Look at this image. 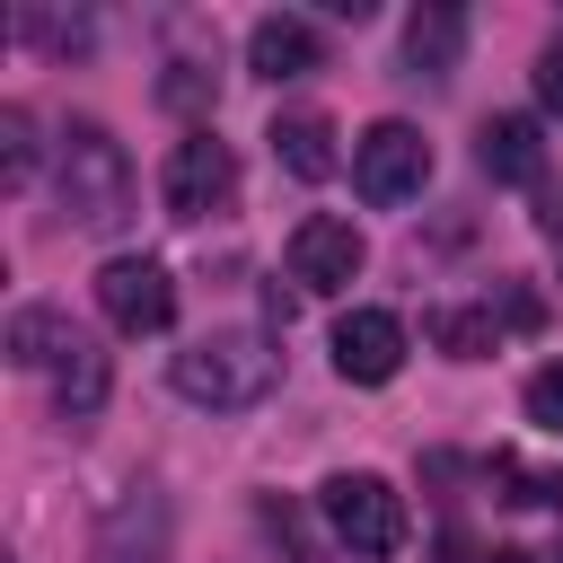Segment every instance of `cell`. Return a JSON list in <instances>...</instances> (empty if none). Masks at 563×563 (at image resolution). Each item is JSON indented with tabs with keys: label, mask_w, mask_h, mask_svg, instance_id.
Listing matches in <instances>:
<instances>
[{
	"label": "cell",
	"mask_w": 563,
	"mask_h": 563,
	"mask_svg": "<svg viewBox=\"0 0 563 563\" xmlns=\"http://www.w3.org/2000/svg\"><path fill=\"white\" fill-rule=\"evenodd\" d=\"M176 396L185 405H211V413H246V405H264L273 396V378H282V352L255 334V325H211V334H194L185 352H176Z\"/></svg>",
	"instance_id": "obj_1"
},
{
	"label": "cell",
	"mask_w": 563,
	"mask_h": 563,
	"mask_svg": "<svg viewBox=\"0 0 563 563\" xmlns=\"http://www.w3.org/2000/svg\"><path fill=\"white\" fill-rule=\"evenodd\" d=\"M53 194H62V220L70 229H97L114 238L132 220V158L106 123H70L62 132V158H53Z\"/></svg>",
	"instance_id": "obj_2"
},
{
	"label": "cell",
	"mask_w": 563,
	"mask_h": 563,
	"mask_svg": "<svg viewBox=\"0 0 563 563\" xmlns=\"http://www.w3.org/2000/svg\"><path fill=\"white\" fill-rule=\"evenodd\" d=\"M317 510H325V528H334V545H352V554H396L405 545V501H396V484L387 475H325L317 484Z\"/></svg>",
	"instance_id": "obj_3"
},
{
	"label": "cell",
	"mask_w": 563,
	"mask_h": 563,
	"mask_svg": "<svg viewBox=\"0 0 563 563\" xmlns=\"http://www.w3.org/2000/svg\"><path fill=\"white\" fill-rule=\"evenodd\" d=\"M229 194H238V158H229V141L202 123V132H185L176 150H167V167H158V202H167V220H211V211H229Z\"/></svg>",
	"instance_id": "obj_4"
},
{
	"label": "cell",
	"mask_w": 563,
	"mask_h": 563,
	"mask_svg": "<svg viewBox=\"0 0 563 563\" xmlns=\"http://www.w3.org/2000/svg\"><path fill=\"white\" fill-rule=\"evenodd\" d=\"M422 176H431V141L413 132V123H369L361 141H352V185L369 194V202H405V194H422Z\"/></svg>",
	"instance_id": "obj_5"
},
{
	"label": "cell",
	"mask_w": 563,
	"mask_h": 563,
	"mask_svg": "<svg viewBox=\"0 0 563 563\" xmlns=\"http://www.w3.org/2000/svg\"><path fill=\"white\" fill-rule=\"evenodd\" d=\"M97 308H106V325H123V334H167L176 282H167V264H150V255H114V264H97Z\"/></svg>",
	"instance_id": "obj_6"
},
{
	"label": "cell",
	"mask_w": 563,
	"mask_h": 563,
	"mask_svg": "<svg viewBox=\"0 0 563 563\" xmlns=\"http://www.w3.org/2000/svg\"><path fill=\"white\" fill-rule=\"evenodd\" d=\"M361 264H369V246H361V229H352V220L308 211V220L290 229V282H299V290H352V282H361Z\"/></svg>",
	"instance_id": "obj_7"
},
{
	"label": "cell",
	"mask_w": 563,
	"mask_h": 563,
	"mask_svg": "<svg viewBox=\"0 0 563 563\" xmlns=\"http://www.w3.org/2000/svg\"><path fill=\"white\" fill-rule=\"evenodd\" d=\"M334 369H343L352 387H387V378L405 369V317H387V308H352V317L334 325Z\"/></svg>",
	"instance_id": "obj_8"
},
{
	"label": "cell",
	"mask_w": 563,
	"mask_h": 563,
	"mask_svg": "<svg viewBox=\"0 0 563 563\" xmlns=\"http://www.w3.org/2000/svg\"><path fill=\"white\" fill-rule=\"evenodd\" d=\"M475 158H484L493 185H545V132H537V114H484Z\"/></svg>",
	"instance_id": "obj_9"
},
{
	"label": "cell",
	"mask_w": 563,
	"mask_h": 563,
	"mask_svg": "<svg viewBox=\"0 0 563 563\" xmlns=\"http://www.w3.org/2000/svg\"><path fill=\"white\" fill-rule=\"evenodd\" d=\"M317 53H325V44H317V26H308V18H290V9H273V18H255V26H246V70H255V79H273V88H282V79H299V70H317Z\"/></svg>",
	"instance_id": "obj_10"
},
{
	"label": "cell",
	"mask_w": 563,
	"mask_h": 563,
	"mask_svg": "<svg viewBox=\"0 0 563 563\" xmlns=\"http://www.w3.org/2000/svg\"><path fill=\"white\" fill-rule=\"evenodd\" d=\"M457 53H466V9L431 0V9H413V18H405V62H413V79H449V70H457Z\"/></svg>",
	"instance_id": "obj_11"
},
{
	"label": "cell",
	"mask_w": 563,
	"mask_h": 563,
	"mask_svg": "<svg viewBox=\"0 0 563 563\" xmlns=\"http://www.w3.org/2000/svg\"><path fill=\"white\" fill-rule=\"evenodd\" d=\"M264 141H273V158H282L299 185H325V176L343 167V150H334V123H325V114H282Z\"/></svg>",
	"instance_id": "obj_12"
},
{
	"label": "cell",
	"mask_w": 563,
	"mask_h": 563,
	"mask_svg": "<svg viewBox=\"0 0 563 563\" xmlns=\"http://www.w3.org/2000/svg\"><path fill=\"white\" fill-rule=\"evenodd\" d=\"M0 352H9L18 369H62V361L79 352V334H70V317H62V308H18V317H9V334H0Z\"/></svg>",
	"instance_id": "obj_13"
},
{
	"label": "cell",
	"mask_w": 563,
	"mask_h": 563,
	"mask_svg": "<svg viewBox=\"0 0 563 563\" xmlns=\"http://www.w3.org/2000/svg\"><path fill=\"white\" fill-rule=\"evenodd\" d=\"M422 334H431L449 361H493V343H501L493 308H431V317H422Z\"/></svg>",
	"instance_id": "obj_14"
},
{
	"label": "cell",
	"mask_w": 563,
	"mask_h": 563,
	"mask_svg": "<svg viewBox=\"0 0 563 563\" xmlns=\"http://www.w3.org/2000/svg\"><path fill=\"white\" fill-rule=\"evenodd\" d=\"M106 387H114V369H106V352L79 334V352L53 369V396H62V413H70V422H79V413H97V405H106Z\"/></svg>",
	"instance_id": "obj_15"
},
{
	"label": "cell",
	"mask_w": 563,
	"mask_h": 563,
	"mask_svg": "<svg viewBox=\"0 0 563 563\" xmlns=\"http://www.w3.org/2000/svg\"><path fill=\"white\" fill-rule=\"evenodd\" d=\"M493 484H501V501H519V510H563V475L554 466H528V457H493Z\"/></svg>",
	"instance_id": "obj_16"
},
{
	"label": "cell",
	"mask_w": 563,
	"mask_h": 563,
	"mask_svg": "<svg viewBox=\"0 0 563 563\" xmlns=\"http://www.w3.org/2000/svg\"><path fill=\"white\" fill-rule=\"evenodd\" d=\"M0 185L9 194L35 185V114L26 106H0Z\"/></svg>",
	"instance_id": "obj_17"
},
{
	"label": "cell",
	"mask_w": 563,
	"mask_h": 563,
	"mask_svg": "<svg viewBox=\"0 0 563 563\" xmlns=\"http://www.w3.org/2000/svg\"><path fill=\"white\" fill-rule=\"evenodd\" d=\"M158 97H167L176 114H194V106H211V97H220V79H211L202 62H167V79H158Z\"/></svg>",
	"instance_id": "obj_18"
},
{
	"label": "cell",
	"mask_w": 563,
	"mask_h": 563,
	"mask_svg": "<svg viewBox=\"0 0 563 563\" xmlns=\"http://www.w3.org/2000/svg\"><path fill=\"white\" fill-rule=\"evenodd\" d=\"M528 422H537V431H563V361H545V369L528 378Z\"/></svg>",
	"instance_id": "obj_19"
},
{
	"label": "cell",
	"mask_w": 563,
	"mask_h": 563,
	"mask_svg": "<svg viewBox=\"0 0 563 563\" xmlns=\"http://www.w3.org/2000/svg\"><path fill=\"white\" fill-rule=\"evenodd\" d=\"M537 106H545V114H563V35L537 53Z\"/></svg>",
	"instance_id": "obj_20"
},
{
	"label": "cell",
	"mask_w": 563,
	"mask_h": 563,
	"mask_svg": "<svg viewBox=\"0 0 563 563\" xmlns=\"http://www.w3.org/2000/svg\"><path fill=\"white\" fill-rule=\"evenodd\" d=\"M537 229H545V238H563V176H545V185H537Z\"/></svg>",
	"instance_id": "obj_21"
}]
</instances>
